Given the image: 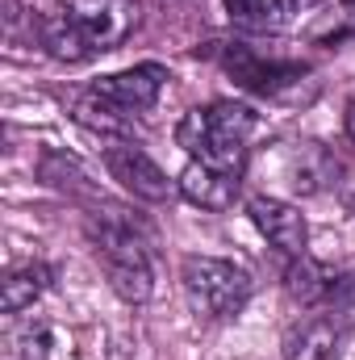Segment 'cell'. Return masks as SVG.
Wrapping results in <instances>:
<instances>
[{"label": "cell", "instance_id": "6da1fadb", "mask_svg": "<svg viewBox=\"0 0 355 360\" xmlns=\"http://www.w3.org/2000/svg\"><path fill=\"white\" fill-rule=\"evenodd\" d=\"M138 13V0H67L38 17V38L51 59L88 63L134 34Z\"/></svg>", "mask_w": 355, "mask_h": 360}, {"label": "cell", "instance_id": "7a4b0ae2", "mask_svg": "<svg viewBox=\"0 0 355 360\" xmlns=\"http://www.w3.org/2000/svg\"><path fill=\"white\" fill-rule=\"evenodd\" d=\"M88 243L96 252V264L105 272L109 289L121 302H130V306L151 302V293H155L151 252L117 205H105V214H88Z\"/></svg>", "mask_w": 355, "mask_h": 360}, {"label": "cell", "instance_id": "3957f363", "mask_svg": "<svg viewBox=\"0 0 355 360\" xmlns=\"http://www.w3.org/2000/svg\"><path fill=\"white\" fill-rule=\"evenodd\" d=\"M251 134H255V109L243 101H213V105H196L184 113L176 126V143L205 164L243 172L247 151H251Z\"/></svg>", "mask_w": 355, "mask_h": 360}, {"label": "cell", "instance_id": "277c9868", "mask_svg": "<svg viewBox=\"0 0 355 360\" xmlns=\"http://www.w3.org/2000/svg\"><path fill=\"white\" fill-rule=\"evenodd\" d=\"M180 285H184L192 314L205 323H222V319L243 314V306L255 293L251 272L239 269L234 260H217V256H188L180 264Z\"/></svg>", "mask_w": 355, "mask_h": 360}, {"label": "cell", "instance_id": "5b68a950", "mask_svg": "<svg viewBox=\"0 0 355 360\" xmlns=\"http://www.w3.org/2000/svg\"><path fill=\"white\" fill-rule=\"evenodd\" d=\"M213 59L222 63V72H226L239 89L255 92V96H276V92L293 89V84L309 72L305 63L267 59L264 51H255L251 42H213Z\"/></svg>", "mask_w": 355, "mask_h": 360}, {"label": "cell", "instance_id": "8992f818", "mask_svg": "<svg viewBox=\"0 0 355 360\" xmlns=\"http://www.w3.org/2000/svg\"><path fill=\"white\" fill-rule=\"evenodd\" d=\"M100 160H105L109 176L117 180L126 193H134L138 201H168L172 193H180L176 180H168V172H163L134 139H126V143H105Z\"/></svg>", "mask_w": 355, "mask_h": 360}, {"label": "cell", "instance_id": "52a82bcc", "mask_svg": "<svg viewBox=\"0 0 355 360\" xmlns=\"http://www.w3.org/2000/svg\"><path fill=\"white\" fill-rule=\"evenodd\" d=\"M163 84H168V68H159V63H138V68H126V72L100 76V80L92 84V92H96L100 101H109L117 113H126V117H142V113L155 109V101H159Z\"/></svg>", "mask_w": 355, "mask_h": 360}, {"label": "cell", "instance_id": "ba28073f", "mask_svg": "<svg viewBox=\"0 0 355 360\" xmlns=\"http://www.w3.org/2000/svg\"><path fill=\"white\" fill-rule=\"evenodd\" d=\"M247 214L255 222V231L264 235L267 243L284 256V260H297L305 256V243H309V226H305V214L293 205V201H280V197H267L255 193L247 201Z\"/></svg>", "mask_w": 355, "mask_h": 360}, {"label": "cell", "instance_id": "9c48e42d", "mask_svg": "<svg viewBox=\"0 0 355 360\" xmlns=\"http://www.w3.org/2000/svg\"><path fill=\"white\" fill-rule=\"evenodd\" d=\"M239 184H243V172H230V168H217V164H205V160H188V168L176 176L180 197L201 205V210H213V214L234 205Z\"/></svg>", "mask_w": 355, "mask_h": 360}, {"label": "cell", "instance_id": "30bf717a", "mask_svg": "<svg viewBox=\"0 0 355 360\" xmlns=\"http://www.w3.org/2000/svg\"><path fill=\"white\" fill-rule=\"evenodd\" d=\"M284 180L293 184V193L314 197L339 180V160L322 143H293L284 155Z\"/></svg>", "mask_w": 355, "mask_h": 360}, {"label": "cell", "instance_id": "8fae6325", "mask_svg": "<svg viewBox=\"0 0 355 360\" xmlns=\"http://www.w3.org/2000/svg\"><path fill=\"white\" fill-rule=\"evenodd\" d=\"M343 335H347V327H339L330 314L301 319L284 335V360H339Z\"/></svg>", "mask_w": 355, "mask_h": 360}, {"label": "cell", "instance_id": "7c38bea8", "mask_svg": "<svg viewBox=\"0 0 355 360\" xmlns=\"http://www.w3.org/2000/svg\"><path fill=\"white\" fill-rule=\"evenodd\" d=\"M51 281H55V272H51V264H42V260L13 264V269L4 272V281H0V310H4V314L29 310V306L51 289Z\"/></svg>", "mask_w": 355, "mask_h": 360}, {"label": "cell", "instance_id": "4fadbf2b", "mask_svg": "<svg viewBox=\"0 0 355 360\" xmlns=\"http://www.w3.org/2000/svg\"><path fill=\"white\" fill-rule=\"evenodd\" d=\"M335 281H339L335 272L326 264H318V260H309V256H297L284 272V289H288L293 302H301V310H322Z\"/></svg>", "mask_w": 355, "mask_h": 360}, {"label": "cell", "instance_id": "5bb4252c", "mask_svg": "<svg viewBox=\"0 0 355 360\" xmlns=\"http://www.w3.org/2000/svg\"><path fill=\"white\" fill-rule=\"evenodd\" d=\"M72 117L92 130V134H100L105 143H126V139H134V117H126V113H117L109 101H100L96 92H80L76 101H72Z\"/></svg>", "mask_w": 355, "mask_h": 360}, {"label": "cell", "instance_id": "9a60e30c", "mask_svg": "<svg viewBox=\"0 0 355 360\" xmlns=\"http://www.w3.org/2000/svg\"><path fill=\"white\" fill-rule=\"evenodd\" d=\"M322 314H330L339 327H355V272H343L339 281H335V289H330V297H326V306H322Z\"/></svg>", "mask_w": 355, "mask_h": 360}, {"label": "cell", "instance_id": "2e32d148", "mask_svg": "<svg viewBox=\"0 0 355 360\" xmlns=\"http://www.w3.org/2000/svg\"><path fill=\"white\" fill-rule=\"evenodd\" d=\"M4 360H51V335H46V327H29V331L8 335Z\"/></svg>", "mask_w": 355, "mask_h": 360}, {"label": "cell", "instance_id": "e0dca14e", "mask_svg": "<svg viewBox=\"0 0 355 360\" xmlns=\"http://www.w3.org/2000/svg\"><path fill=\"white\" fill-rule=\"evenodd\" d=\"M226 13H230V25H239L247 34H267L272 0H226Z\"/></svg>", "mask_w": 355, "mask_h": 360}, {"label": "cell", "instance_id": "ac0fdd59", "mask_svg": "<svg viewBox=\"0 0 355 360\" xmlns=\"http://www.w3.org/2000/svg\"><path fill=\"white\" fill-rule=\"evenodd\" d=\"M314 8H322V0H272V13H267V34H280V30H293L301 17H309Z\"/></svg>", "mask_w": 355, "mask_h": 360}, {"label": "cell", "instance_id": "d6986e66", "mask_svg": "<svg viewBox=\"0 0 355 360\" xmlns=\"http://www.w3.org/2000/svg\"><path fill=\"white\" fill-rule=\"evenodd\" d=\"M343 130H347V139L355 143V96L343 105Z\"/></svg>", "mask_w": 355, "mask_h": 360}, {"label": "cell", "instance_id": "ffe728a7", "mask_svg": "<svg viewBox=\"0 0 355 360\" xmlns=\"http://www.w3.org/2000/svg\"><path fill=\"white\" fill-rule=\"evenodd\" d=\"M343 4H347V8H355V0H343Z\"/></svg>", "mask_w": 355, "mask_h": 360}]
</instances>
